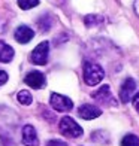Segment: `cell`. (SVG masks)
<instances>
[{"instance_id": "1", "label": "cell", "mask_w": 139, "mask_h": 146, "mask_svg": "<svg viewBox=\"0 0 139 146\" xmlns=\"http://www.w3.org/2000/svg\"><path fill=\"white\" fill-rule=\"evenodd\" d=\"M105 78V70L102 69V66H99L96 63L91 61H85L84 63V82L94 87Z\"/></svg>"}, {"instance_id": "2", "label": "cell", "mask_w": 139, "mask_h": 146, "mask_svg": "<svg viewBox=\"0 0 139 146\" xmlns=\"http://www.w3.org/2000/svg\"><path fill=\"white\" fill-rule=\"evenodd\" d=\"M60 133L66 137H70V139H78L82 136V128L81 125H78L75 122V119H72L70 116H63L61 121H60Z\"/></svg>"}, {"instance_id": "3", "label": "cell", "mask_w": 139, "mask_h": 146, "mask_svg": "<svg viewBox=\"0 0 139 146\" xmlns=\"http://www.w3.org/2000/svg\"><path fill=\"white\" fill-rule=\"evenodd\" d=\"M48 54H49V42H41L30 54V61L37 66H45L48 63Z\"/></svg>"}, {"instance_id": "4", "label": "cell", "mask_w": 139, "mask_h": 146, "mask_svg": "<svg viewBox=\"0 0 139 146\" xmlns=\"http://www.w3.org/2000/svg\"><path fill=\"white\" fill-rule=\"evenodd\" d=\"M49 104H51V108L54 110H57V112H69L72 108H74V102H72L69 97L57 94V92H52L51 94Z\"/></svg>"}, {"instance_id": "5", "label": "cell", "mask_w": 139, "mask_h": 146, "mask_svg": "<svg viewBox=\"0 0 139 146\" xmlns=\"http://www.w3.org/2000/svg\"><path fill=\"white\" fill-rule=\"evenodd\" d=\"M91 97L94 98L97 103H100L103 106H117V102H115V98L112 96V92H111L108 85H103V87H100L97 91H94L91 94Z\"/></svg>"}, {"instance_id": "6", "label": "cell", "mask_w": 139, "mask_h": 146, "mask_svg": "<svg viewBox=\"0 0 139 146\" xmlns=\"http://www.w3.org/2000/svg\"><path fill=\"white\" fill-rule=\"evenodd\" d=\"M135 90H136V81L132 78H127L126 81L123 82L121 88H120V98L123 103H129L132 100V97L135 94Z\"/></svg>"}, {"instance_id": "7", "label": "cell", "mask_w": 139, "mask_h": 146, "mask_svg": "<svg viewBox=\"0 0 139 146\" xmlns=\"http://www.w3.org/2000/svg\"><path fill=\"white\" fill-rule=\"evenodd\" d=\"M24 82L27 84L29 87H31L33 90H39L45 85V76H43V73L37 72V70H33V72L27 73V76L24 78Z\"/></svg>"}, {"instance_id": "8", "label": "cell", "mask_w": 139, "mask_h": 146, "mask_svg": "<svg viewBox=\"0 0 139 146\" xmlns=\"http://www.w3.org/2000/svg\"><path fill=\"white\" fill-rule=\"evenodd\" d=\"M23 143L25 146H39V139L37 133L33 125H24L23 128Z\"/></svg>"}, {"instance_id": "9", "label": "cell", "mask_w": 139, "mask_h": 146, "mask_svg": "<svg viewBox=\"0 0 139 146\" xmlns=\"http://www.w3.org/2000/svg\"><path fill=\"white\" fill-rule=\"evenodd\" d=\"M78 115L82 119H94L102 115V110L94 104H82L78 109Z\"/></svg>"}, {"instance_id": "10", "label": "cell", "mask_w": 139, "mask_h": 146, "mask_svg": "<svg viewBox=\"0 0 139 146\" xmlns=\"http://www.w3.org/2000/svg\"><path fill=\"white\" fill-rule=\"evenodd\" d=\"M14 37L18 43H29L33 37H35V31H33L29 25H19L15 30Z\"/></svg>"}, {"instance_id": "11", "label": "cell", "mask_w": 139, "mask_h": 146, "mask_svg": "<svg viewBox=\"0 0 139 146\" xmlns=\"http://www.w3.org/2000/svg\"><path fill=\"white\" fill-rule=\"evenodd\" d=\"M15 51L12 46H9L8 43H5L3 40H0V61L2 63H11L14 60Z\"/></svg>"}, {"instance_id": "12", "label": "cell", "mask_w": 139, "mask_h": 146, "mask_svg": "<svg viewBox=\"0 0 139 146\" xmlns=\"http://www.w3.org/2000/svg\"><path fill=\"white\" fill-rule=\"evenodd\" d=\"M84 24L87 25V27H94V25H102L105 24V18L102 15H94V14H91V15H87L84 18Z\"/></svg>"}, {"instance_id": "13", "label": "cell", "mask_w": 139, "mask_h": 146, "mask_svg": "<svg viewBox=\"0 0 139 146\" xmlns=\"http://www.w3.org/2000/svg\"><path fill=\"white\" fill-rule=\"evenodd\" d=\"M17 100L21 103V104H24V106H29V104H31V102H33V97H31V94H30V91L23 90V91L18 92Z\"/></svg>"}, {"instance_id": "14", "label": "cell", "mask_w": 139, "mask_h": 146, "mask_svg": "<svg viewBox=\"0 0 139 146\" xmlns=\"http://www.w3.org/2000/svg\"><path fill=\"white\" fill-rule=\"evenodd\" d=\"M121 146H139V137L135 134H127L123 137Z\"/></svg>"}, {"instance_id": "15", "label": "cell", "mask_w": 139, "mask_h": 146, "mask_svg": "<svg viewBox=\"0 0 139 146\" xmlns=\"http://www.w3.org/2000/svg\"><path fill=\"white\" fill-rule=\"evenodd\" d=\"M17 2H18L19 8L24 9V11L31 9V8H35V6L39 5V0H17Z\"/></svg>"}, {"instance_id": "16", "label": "cell", "mask_w": 139, "mask_h": 146, "mask_svg": "<svg viewBox=\"0 0 139 146\" xmlns=\"http://www.w3.org/2000/svg\"><path fill=\"white\" fill-rule=\"evenodd\" d=\"M37 25L41 27V30H42V31H48V29L51 27V18H49L48 15L41 17V19L37 21Z\"/></svg>"}, {"instance_id": "17", "label": "cell", "mask_w": 139, "mask_h": 146, "mask_svg": "<svg viewBox=\"0 0 139 146\" xmlns=\"http://www.w3.org/2000/svg\"><path fill=\"white\" fill-rule=\"evenodd\" d=\"M46 146H67V143H64L63 140H57V139H54V140H49L48 143H46Z\"/></svg>"}, {"instance_id": "18", "label": "cell", "mask_w": 139, "mask_h": 146, "mask_svg": "<svg viewBox=\"0 0 139 146\" xmlns=\"http://www.w3.org/2000/svg\"><path fill=\"white\" fill-rule=\"evenodd\" d=\"M8 79H9L8 73L3 72V70H0V87H2V85H5L6 82H8Z\"/></svg>"}, {"instance_id": "19", "label": "cell", "mask_w": 139, "mask_h": 146, "mask_svg": "<svg viewBox=\"0 0 139 146\" xmlns=\"http://www.w3.org/2000/svg\"><path fill=\"white\" fill-rule=\"evenodd\" d=\"M133 108L136 109V112L139 113V91L135 94V97H133Z\"/></svg>"}, {"instance_id": "20", "label": "cell", "mask_w": 139, "mask_h": 146, "mask_svg": "<svg viewBox=\"0 0 139 146\" xmlns=\"http://www.w3.org/2000/svg\"><path fill=\"white\" fill-rule=\"evenodd\" d=\"M133 8H135V12H136V15L139 17V0H135V5H133Z\"/></svg>"}]
</instances>
